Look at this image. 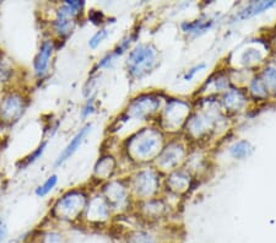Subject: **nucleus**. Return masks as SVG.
<instances>
[{"label":"nucleus","mask_w":276,"mask_h":243,"mask_svg":"<svg viewBox=\"0 0 276 243\" xmlns=\"http://www.w3.org/2000/svg\"><path fill=\"white\" fill-rule=\"evenodd\" d=\"M204 66H205V65H204V64H200V65H198V66H194L193 69H190V70H188V73L185 74V76H184V79H185L186 81L191 80V79H193V76L196 74V71H199V70H200V69H203Z\"/></svg>","instance_id":"dca6fc26"},{"label":"nucleus","mask_w":276,"mask_h":243,"mask_svg":"<svg viewBox=\"0 0 276 243\" xmlns=\"http://www.w3.org/2000/svg\"><path fill=\"white\" fill-rule=\"evenodd\" d=\"M5 236H6V227L0 224V243L4 241Z\"/></svg>","instance_id":"f3484780"},{"label":"nucleus","mask_w":276,"mask_h":243,"mask_svg":"<svg viewBox=\"0 0 276 243\" xmlns=\"http://www.w3.org/2000/svg\"><path fill=\"white\" fill-rule=\"evenodd\" d=\"M94 112V101L93 98H89L88 103H86V106L84 107L83 110V117H88V116L92 115V113Z\"/></svg>","instance_id":"2eb2a0df"},{"label":"nucleus","mask_w":276,"mask_h":243,"mask_svg":"<svg viewBox=\"0 0 276 243\" xmlns=\"http://www.w3.org/2000/svg\"><path fill=\"white\" fill-rule=\"evenodd\" d=\"M157 144L158 141L156 136H153V134L145 135V131L143 130L129 140L128 151L133 157L139 158V160H146L148 157H150L151 153L155 152Z\"/></svg>","instance_id":"20e7f679"},{"label":"nucleus","mask_w":276,"mask_h":243,"mask_svg":"<svg viewBox=\"0 0 276 243\" xmlns=\"http://www.w3.org/2000/svg\"><path fill=\"white\" fill-rule=\"evenodd\" d=\"M25 108H26V101L22 96L10 95L2 103V116L5 121L16 122L24 115Z\"/></svg>","instance_id":"0eeeda50"},{"label":"nucleus","mask_w":276,"mask_h":243,"mask_svg":"<svg viewBox=\"0 0 276 243\" xmlns=\"http://www.w3.org/2000/svg\"><path fill=\"white\" fill-rule=\"evenodd\" d=\"M107 36H108V31H107V29L98 30V31H97L96 33L91 37L90 41H89V46H90V48H92V49L97 48V47H98L99 44H101L102 42L107 38Z\"/></svg>","instance_id":"ddd939ff"},{"label":"nucleus","mask_w":276,"mask_h":243,"mask_svg":"<svg viewBox=\"0 0 276 243\" xmlns=\"http://www.w3.org/2000/svg\"><path fill=\"white\" fill-rule=\"evenodd\" d=\"M107 187L108 189L104 190V199L108 203L109 207H118L125 200V188L121 187L118 183H111Z\"/></svg>","instance_id":"6e6552de"},{"label":"nucleus","mask_w":276,"mask_h":243,"mask_svg":"<svg viewBox=\"0 0 276 243\" xmlns=\"http://www.w3.org/2000/svg\"><path fill=\"white\" fill-rule=\"evenodd\" d=\"M89 16H90V20L93 22L94 25L102 24V22H103V19H104L103 14H102L101 11H97V10H92Z\"/></svg>","instance_id":"4468645a"},{"label":"nucleus","mask_w":276,"mask_h":243,"mask_svg":"<svg viewBox=\"0 0 276 243\" xmlns=\"http://www.w3.org/2000/svg\"><path fill=\"white\" fill-rule=\"evenodd\" d=\"M126 243H156L150 235L145 232H134L126 239Z\"/></svg>","instance_id":"f8f14e48"},{"label":"nucleus","mask_w":276,"mask_h":243,"mask_svg":"<svg viewBox=\"0 0 276 243\" xmlns=\"http://www.w3.org/2000/svg\"><path fill=\"white\" fill-rule=\"evenodd\" d=\"M57 183H58V176L52 175L51 177H48L46 181H44L43 184H41L38 188H37L36 195L37 197H41V198L46 197L47 194H49V193H51L52 190L56 188Z\"/></svg>","instance_id":"9d476101"},{"label":"nucleus","mask_w":276,"mask_h":243,"mask_svg":"<svg viewBox=\"0 0 276 243\" xmlns=\"http://www.w3.org/2000/svg\"><path fill=\"white\" fill-rule=\"evenodd\" d=\"M156 64V52L148 44H140L129 53L126 66L130 78L141 79Z\"/></svg>","instance_id":"f257e3e1"},{"label":"nucleus","mask_w":276,"mask_h":243,"mask_svg":"<svg viewBox=\"0 0 276 243\" xmlns=\"http://www.w3.org/2000/svg\"><path fill=\"white\" fill-rule=\"evenodd\" d=\"M46 148H47V141H44V143H42L41 145H39L38 148H37L36 150H34L33 152H32V155H29L26 158H25L24 161H22L21 167L22 168L27 167V166H30V165H31V163H33L34 161H37V160H38V158H41V156L43 155V152H44V150H46Z\"/></svg>","instance_id":"9b49d317"},{"label":"nucleus","mask_w":276,"mask_h":243,"mask_svg":"<svg viewBox=\"0 0 276 243\" xmlns=\"http://www.w3.org/2000/svg\"><path fill=\"white\" fill-rule=\"evenodd\" d=\"M54 52V43L52 41H43L41 47L38 49V53L34 57L33 61V70L37 78H43L47 75L51 64V59L53 57Z\"/></svg>","instance_id":"39448f33"},{"label":"nucleus","mask_w":276,"mask_h":243,"mask_svg":"<svg viewBox=\"0 0 276 243\" xmlns=\"http://www.w3.org/2000/svg\"><path fill=\"white\" fill-rule=\"evenodd\" d=\"M29 243H31V242H29Z\"/></svg>","instance_id":"a211bd4d"},{"label":"nucleus","mask_w":276,"mask_h":243,"mask_svg":"<svg viewBox=\"0 0 276 243\" xmlns=\"http://www.w3.org/2000/svg\"><path fill=\"white\" fill-rule=\"evenodd\" d=\"M84 1H65L59 6L56 17L53 20V31L61 38H65L76 26V20L83 11Z\"/></svg>","instance_id":"f03ea898"},{"label":"nucleus","mask_w":276,"mask_h":243,"mask_svg":"<svg viewBox=\"0 0 276 243\" xmlns=\"http://www.w3.org/2000/svg\"><path fill=\"white\" fill-rule=\"evenodd\" d=\"M88 198L80 190L66 193L54 205V215L61 220L73 221L78 219L84 210H86Z\"/></svg>","instance_id":"7ed1b4c3"},{"label":"nucleus","mask_w":276,"mask_h":243,"mask_svg":"<svg viewBox=\"0 0 276 243\" xmlns=\"http://www.w3.org/2000/svg\"><path fill=\"white\" fill-rule=\"evenodd\" d=\"M91 128H92V124L88 123L86 125H84L83 128H81L80 130L75 134V135H74V138L69 141V144L65 146V149L61 151V155L57 157L56 163H54L56 167H59V166L63 165L65 161H68L69 158H70L71 156L76 152V151H78L79 146L83 144V141L85 140V138L88 136V134L91 131Z\"/></svg>","instance_id":"423d86ee"},{"label":"nucleus","mask_w":276,"mask_h":243,"mask_svg":"<svg viewBox=\"0 0 276 243\" xmlns=\"http://www.w3.org/2000/svg\"><path fill=\"white\" fill-rule=\"evenodd\" d=\"M114 167H116V163H114L113 157L111 156H104L101 160L97 162L96 167H94V172H96L97 177L99 180H107L112 176L113 173Z\"/></svg>","instance_id":"1a4fd4ad"}]
</instances>
